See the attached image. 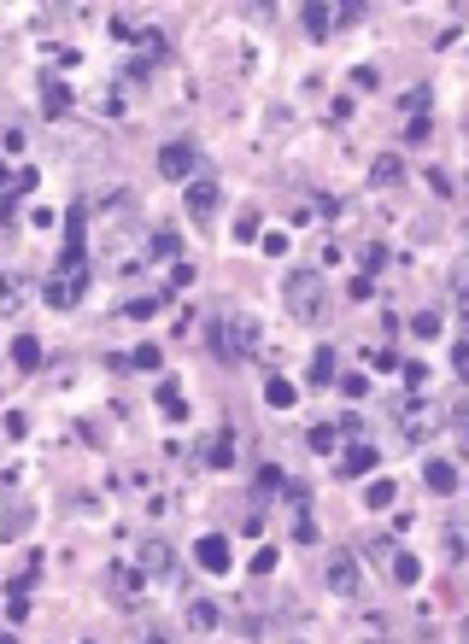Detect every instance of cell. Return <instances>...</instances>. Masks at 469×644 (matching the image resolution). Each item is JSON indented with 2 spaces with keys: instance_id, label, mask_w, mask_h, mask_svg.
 <instances>
[{
  "instance_id": "cell-21",
  "label": "cell",
  "mask_w": 469,
  "mask_h": 644,
  "mask_svg": "<svg viewBox=\"0 0 469 644\" xmlns=\"http://www.w3.org/2000/svg\"><path fill=\"white\" fill-rule=\"evenodd\" d=\"M264 398H271L276 410H287L299 398V387H294V381H282V375H271V381H264Z\"/></svg>"
},
{
  "instance_id": "cell-33",
  "label": "cell",
  "mask_w": 469,
  "mask_h": 644,
  "mask_svg": "<svg viewBox=\"0 0 469 644\" xmlns=\"http://www.w3.org/2000/svg\"><path fill=\"white\" fill-rule=\"evenodd\" d=\"M387 264V246H382V240H370V246H364V270H370V276H376V270H382Z\"/></svg>"
},
{
  "instance_id": "cell-1",
  "label": "cell",
  "mask_w": 469,
  "mask_h": 644,
  "mask_svg": "<svg viewBox=\"0 0 469 644\" xmlns=\"http://www.w3.org/2000/svg\"><path fill=\"white\" fill-rule=\"evenodd\" d=\"M88 205H77L71 211V229H65V258H59V270L42 281V299L53 310H71V305H83V294H88V276H94V264H88Z\"/></svg>"
},
{
  "instance_id": "cell-27",
  "label": "cell",
  "mask_w": 469,
  "mask_h": 644,
  "mask_svg": "<svg viewBox=\"0 0 469 644\" xmlns=\"http://www.w3.org/2000/svg\"><path fill=\"white\" fill-rule=\"evenodd\" d=\"M142 47H147V59H165L171 53V36L165 29H142Z\"/></svg>"
},
{
  "instance_id": "cell-11",
  "label": "cell",
  "mask_w": 469,
  "mask_h": 644,
  "mask_svg": "<svg viewBox=\"0 0 469 644\" xmlns=\"http://www.w3.org/2000/svg\"><path fill=\"white\" fill-rule=\"evenodd\" d=\"M305 29H311V42H328V29L341 24V6H305Z\"/></svg>"
},
{
  "instance_id": "cell-35",
  "label": "cell",
  "mask_w": 469,
  "mask_h": 644,
  "mask_svg": "<svg viewBox=\"0 0 469 644\" xmlns=\"http://www.w3.org/2000/svg\"><path fill=\"white\" fill-rule=\"evenodd\" d=\"M18 305H24V281H6V317H18Z\"/></svg>"
},
{
  "instance_id": "cell-17",
  "label": "cell",
  "mask_w": 469,
  "mask_h": 644,
  "mask_svg": "<svg viewBox=\"0 0 469 644\" xmlns=\"http://www.w3.org/2000/svg\"><path fill=\"white\" fill-rule=\"evenodd\" d=\"M370 469H376V451H370V446H352V451H346V457H341V475H346V480L370 475Z\"/></svg>"
},
{
  "instance_id": "cell-13",
  "label": "cell",
  "mask_w": 469,
  "mask_h": 644,
  "mask_svg": "<svg viewBox=\"0 0 469 644\" xmlns=\"http://www.w3.org/2000/svg\"><path fill=\"white\" fill-rule=\"evenodd\" d=\"M158 410L171 422H188V398H182V381H158Z\"/></svg>"
},
{
  "instance_id": "cell-41",
  "label": "cell",
  "mask_w": 469,
  "mask_h": 644,
  "mask_svg": "<svg viewBox=\"0 0 469 644\" xmlns=\"http://www.w3.org/2000/svg\"><path fill=\"white\" fill-rule=\"evenodd\" d=\"M364 644H370V639H364ZM376 644H393V639H376Z\"/></svg>"
},
{
  "instance_id": "cell-24",
  "label": "cell",
  "mask_w": 469,
  "mask_h": 644,
  "mask_svg": "<svg viewBox=\"0 0 469 644\" xmlns=\"http://www.w3.org/2000/svg\"><path fill=\"white\" fill-rule=\"evenodd\" d=\"M328 381H335V351H317V358H311V387H328Z\"/></svg>"
},
{
  "instance_id": "cell-32",
  "label": "cell",
  "mask_w": 469,
  "mask_h": 644,
  "mask_svg": "<svg viewBox=\"0 0 469 644\" xmlns=\"http://www.w3.org/2000/svg\"><path fill=\"white\" fill-rule=\"evenodd\" d=\"M129 364H135V369H158V346H135V351H129Z\"/></svg>"
},
{
  "instance_id": "cell-38",
  "label": "cell",
  "mask_w": 469,
  "mask_h": 644,
  "mask_svg": "<svg viewBox=\"0 0 469 644\" xmlns=\"http://www.w3.org/2000/svg\"><path fill=\"white\" fill-rule=\"evenodd\" d=\"M405 381H411V387H428V364H405Z\"/></svg>"
},
{
  "instance_id": "cell-31",
  "label": "cell",
  "mask_w": 469,
  "mask_h": 644,
  "mask_svg": "<svg viewBox=\"0 0 469 644\" xmlns=\"http://www.w3.org/2000/svg\"><path fill=\"white\" fill-rule=\"evenodd\" d=\"M36 575H42V557H29L24 568H18V575H12V586H24V592H29V586H36Z\"/></svg>"
},
{
  "instance_id": "cell-6",
  "label": "cell",
  "mask_w": 469,
  "mask_h": 644,
  "mask_svg": "<svg viewBox=\"0 0 469 644\" xmlns=\"http://www.w3.org/2000/svg\"><path fill=\"white\" fill-rule=\"evenodd\" d=\"M194 562L206 568V575H229V562H235V557H229V539H223V533H206V539L194 545Z\"/></svg>"
},
{
  "instance_id": "cell-7",
  "label": "cell",
  "mask_w": 469,
  "mask_h": 644,
  "mask_svg": "<svg viewBox=\"0 0 469 644\" xmlns=\"http://www.w3.org/2000/svg\"><path fill=\"white\" fill-rule=\"evenodd\" d=\"M135 562H142V575L147 580H158V575H171V545H165V539H147V545L142 551H135Z\"/></svg>"
},
{
  "instance_id": "cell-15",
  "label": "cell",
  "mask_w": 469,
  "mask_h": 644,
  "mask_svg": "<svg viewBox=\"0 0 469 644\" xmlns=\"http://www.w3.org/2000/svg\"><path fill=\"white\" fill-rule=\"evenodd\" d=\"M217 621H223V609H217L212 598H188V627L194 632H212Z\"/></svg>"
},
{
  "instance_id": "cell-39",
  "label": "cell",
  "mask_w": 469,
  "mask_h": 644,
  "mask_svg": "<svg viewBox=\"0 0 469 644\" xmlns=\"http://www.w3.org/2000/svg\"><path fill=\"white\" fill-rule=\"evenodd\" d=\"M457 375L469 381V340H464V346H457Z\"/></svg>"
},
{
  "instance_id": "cell-28",
  "label": "cell",
  "mask_w": 469,
  "mask_h": 644,
  "mask_svg": "<svg viewBox=\"0 0 469 644\" xmlns=\"http://www.w3.org/2000/svg\"><path fill=\"white\" fill-rule=\"evenodd\" d=\"M335 439H341V428H328V422H323V428H311V451H317V457H328Z\"/></svg>"
},
{
  "instance_id": "cell-26",
  "label": "cell",
  "mask_w": 469,
  "mask_h": 644,
  "mask_svg": "<svg viewBox=\"0 0 469 644\" xmlns=\"http://www.w3.org/2000/svg\"><path fill=\"white\" fill-rule=\"evenodd\" d=\"M6 616H12V627L29 616V592L24 586H6Z\"/></svg>"
},
{
  "instance_id": "cell-14",
  "label": "cell",
  "mask_w": 469,
  "mask_h": 644,
  "mask_svg": "<svg viewBox=\"0 0 469 644\" xmlns=\"http://www.w3.org/2000/svg\"><path fill=\"white\" fill-rule=\"evenodd\" d=\"M12 364L24 369V375H36V369H42V340H36V334H18V340H12Z\"/></svg>"
},
{
  "instance_id": "cell-18",
  "label": "cell",
  "mask_w": 469,
  "mask_h": 644,
  "mask_svg": "<svg viewBox=\"0 0 469 644\" xmlns=\"http://www.w3.org/2000/svg\"><path fill=\"white\" fill-rule=\"evenodd\" d=\"M206 463H212V469H235V428H223V434L212 439V451H206Z\"/></svg>"
},
{
  "instance_id": "cell-2",
  "label": "cell",
  "mask_w": 469,
  "mask_h": 644,
  "mask_svg": "<svg viewBox=\"0 0 469 644\" xmlns=\"http://www.w3.org/2000/svg\"><path fill=\"white\" fill-rule=\"evenodd\" d=\"M282 305L294 310L299 322H317L323 317V276H317V270H287L282 276Z\"/></svg>"
},
{
  "instance_id": "cell-5",
  "label": "cell",
  "mask_w": 469,
  "mask_h": 644,
  "mask_svg": "<svg viewBox=\"0 0 469 644\" xmlns=\"http://www.w3.org/2000/svg\"><path fill=\"white\" fill-rule=\"evenodd\" d=\"M328 592H335V598H358V557L352 551H328Z\"/></svg>"
},
{
  "instance_id": "cell-20",
  "label": "cell",
  "mask_w": 469,
  "mask_h": 644,
  "mask_svg": "<svg viewBox=\"0 0 469 644\" xmlns=\"http://www.w3.org/2000/svg\"><path fill=\"white\" fill-rule=\"evenodd\" d=\"M416 580H423V562H416L411 551H399L393 557V586H416Z\"/></svg>"
},
{
  "instance_id": "cell-9",
  "label": "cell",
  "mask_w": 469,
  "mask_h": 644,
  "mask_svg": "<svg viewBox=\"0 0 469 644\" xmlns=\"http://www.w3.org/2000/svg\"><path fill=\"white\" fill-rule=\"evenodd\" d=\"M434 428H441V416H434L428 405H411V410H405V439H411V446H423Z\"/></svg>"
},
{
  "instance_id": "cell-40",
  "label": "cell",
  "mask_w": 469,
  "mask_h": 644,
  "mask_svg": "<svg viewBox=\"0 0 469 644\" xmlns=\"http://www.w3.org/2000/svg\"><path fill=\"white\" fill-rule=\"evenodd\" d=\"M142 644H171V639H165V632H147V639Z\"/></svg>"
},
{
  "instance_id": "cell-37",
  "label": "cell",
  "mask_w": 469,
  "mask_h": 644,
  "mask_svg": "<svg viewBox=\"0 0 469 644\" xmlns=\"http://www.w3.org/2000/svg\"><path fill=\"white\" fill-rule=\"evenodd\" d=\"M153 310H158V299H135V305H129L124 317H135V322H142V317H153Z\"/></svg>"
},
{
  "instance_id": "cell-4",
  "label": "cell",
  "mask_w": 469,
  "mask_h": 644,
  "mask_svg": "<svg viewBox=\"0 0 469 644\" xmlns=\"http://www.w3.org/2000/svg\"><path fill=\"white\" fill-rule=\"evenodd\" d=\"M194 170H199V147L194 141H165V147H158V176H165V182H194Z\"/></svg>"
},
{
  "instance_id": "cell-10",
  "label": "cell",
  "mask_w": 469,
  "mask_h": 644,
  "mask_svg": "<svg viewBox=\"0 0 469 644\" xmlns=\"http://www.w3.org/2000/svg\"><path fill=\"white\" fill-rule=\"evenodd\" d=\"M217 205H223L217 182H188V217H212Z\"/></svg>"
},
{
  "instance_id": "cell-36",
  "label": "cell",
  "mask_w": 469,
  "mask_h": 644,
  "mask_svg": "<svg viewBox=\"0 0 469 644\" xmlns=\"http://www.w3.org/2000/svg\"><path fill=\"white\" fill-rule=\"evenodd\" d=\"M112 36H117V42H135V18L117 12V18H112Z\"/></svg>"
},
{
  "instance_id": "cell-25",
  "label": "cell",
  "mask_w": 469,
  "mask_h": 644,
  "mask_svg": "<svg viewBox=\"0 0 469 644\" xmlns=\"http://www.w3.org/2000/svg\"><path fill=\"white\" fill-rule=\"evenodd\" d=\"M411 334H416V340H441V317H434V310H416V317H411Z\"/></svg>"
},
{
  "instance_id": "cell-16",
  "label": "cell",
  "mask_w": 469,
  "mask_h": 644,
  "mask_svg": "<svg viewBox=\"0 0 469 644\" xmlns=\"http://www.w3.org/2000/svg\"><path fill=\"white\" fill-rule=\"evenodd\" d=\"M399 176H405V165H399V153H382V158L370 165V182H376V188H399Z\"/></svg>"
},
{
  "instance_id": "cell-12",
  "label": "cell",
  "mask_w": 469,
  "mask_h": 644,
  "mask_svg": "<svg viewBox=\"0 0 469 644\" xmlns=\"http://www.w3.org/2000/svg\"><path fill=\"white\" fill-rule=\"evenodd\" d=\"M446 557H452V562H469V516H452V521H446Z\"/></svg>"
},
{
  "instance_id": "cell-22",
  "label": "cell",
  "mask_w": 469,
  "mask_h": 644,
  "mask_svg": "<svg viewBox=\"0 0 469 644\" xmlns=\"http://www.w3.org/2000/svg\"><path fill=\"white\" fill-rule=\"evenodd\" d=\"M393 498H399L393 480H370V487H364V510H387Z\"/></svg>"
},
{
  "instance_id": "cell-19",
  "label": "cell",
  "mask_w": 469,
  "mask_h": 644,
  "mask_svg": "<svg viewBox=\"0 0 469 644\" xmlns=\"http://www.w3.org/2000/svg\"><path fill=\"white\" fill-rule=\"evenodd\" d=\"M42 112H47V117H65V112H71V88H65V83H47V88H42Z\"/></svg>"
},
{
  "instance_id": "cell-3",
  "label": "cell",
  "mask_w": 469,
  "mask_h": 644,
  "mask_svg": "<svg viewBox=\"0 0 469 644\" xmlns=\"http://www.w3.org/2000/svg\"><path fill=\"white\" fill-rule=\"evenodd\" d=\"M212 346H217L223 364H241V358L258 351V322L253 317H217L212 322Z\"/></svg>"
},
{
  "instance_id": "cell-30",
  "label": "cell",
  "mask_w": 469,
  "mask_h": 644,
  "mask_svg": "<svg viewBox=\"0 0 469 644\" xmlns=\"http://www.w3.org/2000/svg\"><path fill=\"white\" fill-rule=\"evenodd\" d=\"M147 253H153V258H171V253H176V235H171V229H158V235H153V246H147Z\"/></svg>"
},
{
  "instance_id": "cell-34",
  "label": "cell",
  "mask_w": 469,
  "mask_h": 644,
  "mask_svg": "<svg viewBox=\"0 0 469 644\" xmlns=\"http://www.w3.org/2000/svg\"><path fill=\"white\" fill-rule=\"evenodd\" d=\"M235 240H241V246H247V240H258V217H253V211H241V223H235Z\"/></svg>"
},
{
  "instance_id": "cell-23",
  "label": "cell",
  "mask_w": 469,
  "mask_h": 644,
  "mask_svg": "<svg viewBox=\"0 0 469 644\" xmlns=\"http://www.w3.org/2000/svg\"><path fill=\"white\" fill-rule=\"evenodd\" d=\"M452 299H457V310H464V322H469V258L452 270Z\"/></svg>"
},
{
  "instance_id": "cell-8",
  "label": "cell",
  "mask_w": 469,
  "mask_h": 644,
  "mask_svg": "<svg viewBox=\"0 0 469 644\" xmlns=\"http://www.w3.org/2000/svg\"><path fill=\"white\" fill-rule=\"evenodd\" d=\"M423 480H428V492H434V498H452V492H457V469H452V463H441V457L423 463Z\"/></svg>"
},
{
  "instance_id": "cell-29",
  "label": "cell",
  "mask_w": 469,
  "mask_h": 644,
  "mask_svg": "<svg viewBox=\"0 0 469 644\" xmlns=\"http://www.w3.org/2000/svg\"><path fill=\"white\" fill-rule=\"evenodd\" d=\"M428 129H434V124H428V112H423V117H411V124H405V141H411V147H423Z\"/></svg>"
}]
</instances>
